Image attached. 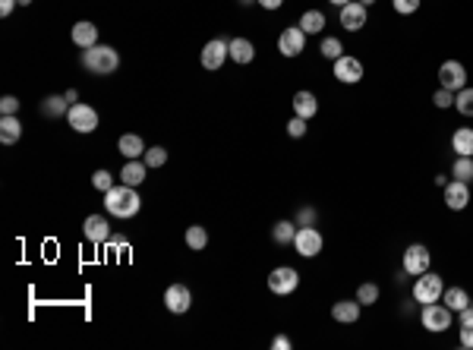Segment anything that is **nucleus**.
<instances>
[{
    "mask_svg": "<svg viewBox=\"0 0 473 350\" xmlns=\"http://www.w3.org/2000/svg\"><path fill=\"white\" fill-rule=\"evenodd\" d=\"M104 208H108V215H114V218L126 221V218H136L139 208H142V199H139L136 186H110L108 192H104Z\"/></svg>",
    "mask_w": 473,
    "mask_h": 350,
    "instance_id": "obj_1",
    "label": "nucleus"
},
{
    "mask_svg": "<svg viewBox=\"0 0 473 350\" xmlns=\"http://www.w3.org/2000/svg\"><path fill=\"white\" fill-rule=\"evenodd\" d=\"M83 67L89 69V73H95V76H110V73L120 69V54H117V48L98 42L95 48H89L83 54Z\"/></svg>",
    "mask_w": 473,
    "mask_h": 350,
    "instance_id": "obj_2",
    "label": "nucleus"
},
{
    "mask_svg": "<svg viewBox=\"0 0 473 350\" xmlns=\"http://www.w3.org/2000/svg\"><path fill=\"white\" fill-rule=\"evenodd\" d=\"M442 294H445V281H442V275H435V272H423V275L413 278V288H410L413 303L426 306V303L442 300Z\"/></svg>",
    "mask_w": 473,
    "mask_h": 350,
    "instance_id": "obj_3",
    "label": "nucleus"
},
{
    "mask_svg": "<svg viewBox=\"0 0 473 350\" xmlns=\"http://www.w3.org/2000/svg\"><path fill=\"white\" fill-rule=\"evenodd\" d=\"M420 322H423L426 331H432V335H442V331L451 328L454 322V312L445 306V303H426L423 309H420Z\"/></svg>",
    "mask_w": 473,
    "mask_h": 350,
    "instance_id": "obj_4",
    "label": "nucleus"
},
{
    "mask_svg": "<svg viewBox=\"0 0 473 350\" xmlns=\"http://www.w3.org/2000/svg\"><path fill=\"white\" fill-rule=\"evenodd\" d=\"M67 124H69V130H76V133H95L98 130V124H101V117H98V110L92 108V104H83V101H76V104H69V110H67Z\"/></svg>",
    "mask_w": 473,
    "mask_h": 350,
    "instance_id": "obj_5",
    "label": "nucleus"
},
{
    "mask_svg": "<svg viewBox=\"0 0 473 350\" xmlns=\"http://www.w3.org/2000/svg\"><path fill=\"white\" fill-rule=\"evenodd\" d=\"M300 288V272L290 265H278L272 268V275H268V290L274 297H290L294 290Z\"/></svg>",
    "mask_w": 473,
    "mask_h": 350,
    "instance_id": "obj_6",
    "label": "nucleus"
},
{
    "mask_svg": "<svg viewBox=\"0 0 473 350\" xmlns=\"http://www.w3.org/2000/svg\"><path fill=\"white\" fill-rule=\"evenodd\" d=\"M325 247V237L319 227H297V237H294V249L303 256V259H315Z\"/></svg>",
    "mask_w": 473,
    "mask_h": 350,
    "instance_id": "obj_7",
    "label": "nucleus"
},
{
    "mask_svg": "<svg viewBox=\"0 0 473 350\" xmlns=\"http://www.w3.org/2000/svg\"><path fill=\"white\" fill-rule=\"evenodd\" d=\"M429 265H432V256H429V249H426L423 243H410V247L404 249L401 268H404L410 278H417V275H423V272H429Z\"/></svg>",
    "mask_w": 473,
    "mask_h": 350,
    "instance_id": "obj_8",
    "label": "nucleus"
},
{
    "mask_svg": "<svg viewBox=\"0 0 473 350\" xmlns=\"http://www.w3.org/2000/svg\"><path fill=\"white\" fill-rule=\"evenodd\" d=\"M278 51H281V57H288V60L300 57L303 51H306V32H303L300 26H288L278 35Z\"/></svg>",
    "mask_w": 473,
    "mask_h": 350,
    "instance_id": "obj_9",
    "label": "nucleus"
},
{
    "mask_svg": "<svg viewBox=\"0 0 473 350\" xmlns=\"http://www.w3.org/2000/svg\"><path fill=\"white\" fill-rule=\"evenodd\" d=\"M366 16H370V7H363L360 0H350L347 7L338 10V22L344 32H360L366 26Z\"/></svg>",
    "mask_w": 473,
    "mask_h": 350,
    "instance_id": "obj_10",
    "label": "nucleus"
},
{
    "mask_svg": "<svg viewBox=\"0 0 473 350\" xmlns=\"http://www.w3.org/2000/svg\"><path fill=\"white\" fill-rule=\"evenodd\" d=\"M439 85L448 92H460L467 85V69L460 60H445L439 67Z\"/></svg>",
    "mask_w": 473,
    "mask_h": 350,
    "instance_id": "obj_11",
    "label": "nucleus"
},
{
    "mask_svg": "<svg viewBox=\"0 0 473 350\" xmlns=\"http://www.w3.org/2000/svg\"><path fill=\"white\" fill-rule=\"evenodd\" d=\"M231 57V44L224 42V38H212V42L202 48V54H199V60H202V67L206 69H221L224 67V60Z\"/></svg>",
    "mask_w": 473,
    "mask_h": 350,
    "instance_id": "obj_12",
    "label": "nucleus"
},
{
    "mask_svg": "<svg viewBox=\"0 0 473 350\" xmlns=\"http://www.w3.org/2000/svg\"><path fill=\"white\" fill-rule=\"evenodd\" d=\"M335 79L338 83H344V85H357L360 79H363V63H360L357 57H350V54L338 57L335 60Z\"/></svg>",
    "mask_w": 473,
    "mask_h": 350,
    "instance_id": "obj_13",
    "label": "nucleus"
},
{
    "mask_svg": "<svg viewBox=\"0 0 473 350\" xmlns=\"http://www.w3.org/2000/svg\"><path fill=\"white\" fill-rule=\"evenodd\" d=\"M165 306L174 316H183L186 309L192 306V290L186 288V284H171V288L165 290Z\"/></svg>",
    "mask_w": 473,
    "mask_h": 350,
    "instance_id": "obj_14",
    "label": "nucleus"
},
{
    "mask_svg": "<svg viewBox=\"0 0 473 350\" xmlns=\"http://www.w3.org/2000/svg\"><path fill=\"white\" fill-rule=\"evenodd\" d=\"M83 233H85V240L95 243V247H101V243L110 240V224L104 215H89V218L83 221Z\"/></svg>",
    "mask_w": 473,
    "mask_h": 350,
    "instance_id": "obj_15",
    "label": "nucleus"
},
{
    "mask_svg": "<svg viewBox=\"0 0 473 350\" xmlns=\"http://www.w3.org/2000/svg\"><path fill=\"white\" fill-rule=\"evenodd\" d=\"M445 206L451 208V212H464V208L470 206V183L451 180V183L445 186Z\"/></svg>",
    "mask_w": 473,
    "mask_h": 350,
    "instance_id": "obj_16",
    "label": "nucleus"
},
{
    "mask_svg": "<svg viewBox=\"0 0 473 350\" xmlns=\"http://www.w3.org/2000/svg\"><path fill=\"white\" fill-rule=\"evenodd\" d=\"M360 312H363V303L354 297V300H338L335 306H331V319L341 325H354L360 319Z\"/></svg>",
    "mask_w": 473,
    "mask_h": 350,
    "instance_id": "obj_17",
    "label": "nucleus"
},
{
    "mask_svg": "<svg viewBox=\"0 0 473 350\" xmlns=\"http://www.w3.org/2000/svg\"><path fill=\"white\" fill-rule=\"evenodd\" d=\"M69 38H73L76 48L89 51V48H95V44H98V26H95V22H89V19L76 22L73 32H69Z\"/></svg>",
    "mask_w": 473,
    "mask_h": 350,
    "instance_id": "obj_18",
    "label": "nucleus"
},
{
    "mask_svg": "<svg viewBox=\"0 0 473 350\" xmlns=\"http://www.w3.org/2000/svg\"><path fill=\"white\" fill-rule=\"evenodd\" d=\"M290 104H294V114L303 117V120H313V117L319 114V98H315L309 89H300V92H297L294 101H290Z\"/></svg>",
    "mask_w": 473,
    "mask_h": 350,
    "instance_id": "obj_19",
    "label": "nucleus"
},
{
    "mask_svg": "<svg viewBox=\"0 0 473 350\" xmlns=\"http://www.w3.org/2000/svg\"><path fill=\"white\" fill-rule=\"evenodd\" d=\"M231 60L240 63V67H247V63L256 60V44L249 42V38H231Z\"/></svg>",
    "mask_w": 473,
    "mask_h": 350,
    "instance_id": "obj_20",
    "label": "nucleus"
},
{
    "mask_svg": "<svg viewBox=\"0 0 473 350\" xmlns=\"http://www.w3.org/2000/svg\"><path fill=\"white\" fill-rule=\"evenodd\" d=\"M19 136H22L19 117H16V114H3V117H0V142L13 145V142H19Z\"/></svg>",
    "mask_w": 473,
    "mask_h": 350,
    "instance_id": "obj_21",
    "label": "nucleus"
},
{
    "mask_svg": "<svg viewBox=\"0 0 473 350\" xmlns=\"http://www.w3.org/2000/svg\"><path fill=\"white\" fill-rule=\"evenodd\" d=\"M145 171H149V165H145V161L130 158V161H126V167L120 171V183H126V186H142V183H145Z\"/></svg>",
    "mask_w": 473,
    "mask_h": 350,
    "instance_id": "obj_22",
    "label": "nucleus"
},
{
    "mask_svg": "<svg viewBox=\"0 0 473 350\" xmlns=\"http://www.w3.org/2000/svg\"><path fill=\"white\" fill-rule=\"evenodd\" d=\"M451 151L454 155L473 158V126H458V130L451 133Z\"/></svg>",
    "mask_w": 473,
    "mask_h": 350,
    "instance_id": "obj_23",
    "label": "nucleus"
},
{
    "mask_svg": "<svg viewBox=\"0 0 473 350\" xmlns=\"http://www.w3.org/2000/svg\"><path fill=\"white\" fill-rule=\"evenodd\" d=\"M117 151H120L126 161L139 158V155H145V142L136 136V133H124V136L117 139Z\"/></svg>",
    "mask_w": 473,
    "mask_h": 350,
    "instance_id": "obj_24",
    "label": "nucleus"
},
{
    "mask_svg": "<svg viewBox=\"0 0 473 350\" xmlns=\"http://www.w3.org/2000/svg\"><path fill=\"white\" fill-rule=\"evenodd\" d=\"M294 237H297V221H278V224L272 227V240L274 247H294Z\"/></svg>",
    "mask_w": 473,
    "mask_h": 350,
    "instance_id": "obj_25",
    "label": "nucleus"
},
{
    "mask_svg": "<svg viewBox=\"0 0 473 350\" xmlns=\"http://www.w3.org/2000/svg\"><path fill=\"white\" fill-rule=\"evenodd\" d=\"M297 26H300L306 35H322V28L329 26V19H325L322 10H306V13L300 16V22H297Z\"/></svg>",
    "mask_w": 473,
    "mask_h": 350,
    "instance_id": "obj_26",
    "label": "nucleus"
},
{
    "mask_svg": "<svg viewBox=\"0 0 473 350\" xmlns=\"http://www.w3.org/2000/svg\"><path fill=\"white\" fill-rule=\"evenodd\" d=\"M442 303H445L451 312H460V309L470 306V294H467L464 288H445V294H442Z\"/></svg>",
    "mask_w": 473,
    "mask_h": 350,
    "instance_id": "obj_27",
    "label": "nucleus"
},
{
    "mask_svg": "<svg viewBox=\"0 0 473 350\" xmlns=\"http://www.w3.org/2000/svg\"><path fill=\"white\" fill-rule=\"evenodd\" d=\"M67 110H69V101H67V95H48L42 101V114L44 117H67Z\"/></svg>",
    "mask_w": 473,
    "mask_h": 350,
    "instance_id": "obj_28",
    "label": "nucleus"
},
{
    "mask_svg": "<svg viewBox=\"0 0 473 350\" xmlns=\"http://www.w3.org/2000/svg\"><path fill=\"white\" fill-rule=\"evenodd\" d=\"M460 347L464 350H473V306L460 309Z\"/></svg>",
    "mask_w": 473,
    "mask_h": 350,
    "instance_id": "obj_29",
    "label": "nucleus"
},
{
    "mask_svg": "<svg viewBox=\"0 0 473 350\" xmlns=\"http://www.w3.org/2000/svg\"><path fill=\"white\" fill-rule=\"evenodd\" d=\"M186 247L192 249V253H199V249L208 247V231L202 224H190L186 227Z\"/></svg>",
    "mask_w": 473,
    "mask_h": 350,
    "instance_id": "obj_30",
    "label": "nucleus"
},
{
    "mask_svg": "<svg viewBox=\"0 0 473 350\" xmlns=\"http://www.w3.org/2000/svg\"><path fill=\"white\" fill-rule=\"evenodd\" d=\"M319 54H322L325 60H331V63H335L338 57H344V44H341V38H335V35H325L322 42H319Z\"/></svg>",
    "mask_w": 473,
    "mask_h": 350,
    "instance_id": "obj_31",
    "label": "nucleus"
},
{
    "mask_svg": "<svg viewBox=\"0 0 473 350\" xmlns=\"http://www.w3.org/2000/svg\"><path fill=\"white\" fill-rule=\"evenodd\" d=\"M454 110L460 117H473V85H464L460 92H454Z\"/></svg>",
    "mask_w": 473,
    "mask_h": 350,
    "instance_id": "obj_32",
    "label": "nucleus"
},
{
    "mask_svg": "<svg viewBox=\"0 0 473 350\" xmlns=\"http://www.w3.org/2000/svg\"><path fill=\"white\" fill-rule=\"evenodd\" d=\"M451 177L454 180H464V183H473V158L467 155H458L451 165Z\"/></svg>",
    "mask_w": 473,
    "mask_h": 350,
    "instance_id": "obj_33",
    "label": "nucleus"
},
{
    "mask_svg": "<svg viewBox=\"0 0 473 350\" xmlns=\"http://www.w3.org/2000/svg\"><path fill=\"white\" fill-rule=\"evenodd\" d=\"M379 297H382V290H379V284L366 281L357 288V300L363 303V306H372V303H379Z\"/></svg>",
    "mask_w": 473,
    "mask_h": 350,
    "instance_id": "obj_34",
    "label": "nucleus"
},
{
    "mask_svg": "<svg viewBox=\"0 0 473 350\" xmlns=\"http://www.w3.org/2000/svg\"><path fill=\"white\" fill-rule=\"evenodd\" d=\"M145 165L149 167H165L167 165V149L165 145H151V149H145Z\"/></svg>",
    "mask_w": 473,
    "mask_h": 350,
    "instance_id": "obj_35",
    "label": "nucleus"
},
{
    "mask_svg": "<svg viewBox=\"0 0 473 350\" xmlns=\"http://www.w3.org/2000/svg\"><path fill=\"white\" fill-rule=\"evenodd\" d=\"M391 7L398 16H413L420 7H423V0H391Z\"/></svg>",
    "mask_w": 473,
    "mask_h": 350,
    "instance_id": "obj_36",
    "label": "nucleus"
},
{
    "mask_svg": "<svg viewBox=\"0 0 473 350\" xmlns=\"http://www.w3.org/2000/svg\"><path fill=\"white\" fill-rule=\"evenodd\" d=\"M92 186H95L98 192H108L110 186H117V183H114V177H110V171H104V167H101V171L92 174Z\"/></svg>",
    "mask_w": 473,
    "mask_h": 350,
    "instance_id": "obj_37",
    "label": "nucleus"
},
{
    "mask_svg": "<svg viewBox=\"0 0 473 350\" xmlns=\"http://www.w3.org/2000/svg\"><path fill=\"white\" fill-rule=\"evenodd\" d=\"M306 130H309V120H303V117H290V124H288V136L290 139H303L306 136Z\"/></svg>",
    "mask_w": 473,
    "mask_h": 350,
    "instance_id": "obj_38",
    "label": "nucleus"
},
{
    "mask_svg": "<svg viewBox=\"0 0 473 350\" xmlns=\"http://www.w3.org/2000/svg\"><path fill=\"white\" fill-rule=\"evenodd\" d=\"M432 104H435V108H439V110L454 108V92H448V89H442V85H439V92L432 95Z\"/></svg>",
    "mask_w": 473,
    "mask_h": 350,
    "instance_id": "obj_39",
    "label": "nucleus"
},
{
    "mask_svg": "<svg viewBox=\"0 0 473 350\" xmlns=\"http://www.w3.org/2000/svg\"><path fill=\"white\" fill-rule=\"evenodd\" d=\"M315 218H319V212H315L313 206H303L300 212H297V227H313Z\"/></svg>",
    "mask_w": 473,
    "mask_h": 350,
    "instance_id": "obj_40",
    "label": "nucleus"
},
{
    "mask_svg": "<svg viewBox=\"0 0 473 350\" xmlns=\"http://www.w3.org/2000/svg\"><path fill=\"white\" fill-rule=\"evenodd\" d=\"M0 114H19V98H16V95H3V98H0Z\"/></svg>",
    "mask_w": 473,
    "mask_h": 350,
    "instance_id": "obj_41",
    "label": "nucleus"
},
{
    "mask_svg": "<svg viewBox=\"0 0 473 350\" xmlns=\"http://www.w3.org/2000/svg\"><path fill=\"white\" fill-rule=\"evenodd\" d=\"M272 347H274V350H288V347H290V338H288V335H274V338H272Z\"/></svg>",
    "mask_w": 473,
    "mask_h": 350,
    "instance_id": "obj_42",
    "label": "nucleus"
},
{
    "mask_svg": "<svg viewBox=\"0 0 473 350\" xmlns=\"http://www.w3.org/2000/svg\"><path fill=\"white\" fill-rule=\"evenodd\" d=\"M16 3H19V0H0V16H3V19H7L10 13H13L16 10Z\"/></svg>",
    "mask_w": 473,
    "mask_h": 350,
    "instance_id": "obj_43",
    "label": "nucleus"
},
{
    "mask_svg": "<svg viewBox=\"0 0 473 350\" xmlns=\"http://www.w3.org/2000/svg\"><path fill=\"white\" fill-rule=\"evenodd\" d=\"M262 10H281L284 7V0H256Z\"/></svg>",
    "mask_w": 473,
    "mask_h": 350,
    "instance_id": "obj_44",
    "label": "nucleus"
},
{
    "mask_svg": "<svg viewBox=\"0 0 473 350\" xmlns=\"http://www.w3.org/2000/svg\"><path fill=\"white\" fill-rule=\"evenodd\" d=\"M63 95H67V101H69V104H76V98H79V92H76V89H69V92H63Z\"/></svg>",
    "mask_w": 473,
    "mask_h": 350,
    "instance_id": "obj_45",
    "label": "nucleus"
},
{
    "mask_svg": "<svg viewBox=\"0 0 473 350\" xmlns=\"http://www.w3.org/2000/svg\"><path fill=\"white\" fill-rule=\"evenodd\" d=\"M435 186H442V190L448 186V177H445V174H439V177H435Z\"/></svg>",
    "mask_w": 473,
    "mask_h": 350,
    "instance_id": "obj_46",
    "label": "nucleus"
},
{
    "mask_svg": "<svg viewBox=\"0 0 473 350\" xmlns=\"http://www.w3.org/2000/svg\"><path fill=\"white\" fill-rule=\"evenodd\" d=\"M329 3H331V7H338V10H341V7H347L350 0H329Z\"/></svg>",
    "mask_w": 473,
    "mask_h": 350,
    "instance_id": "obj_47",
    "label": "nucleus"
},
{
    "mask_svg": "<svg viewBox=\"0 0 473 350\" xmlns=\"http://www.w3.org/2000/svg\"><path fill=\"white\" fill-rule=\"evenodd\" d=\"M237 3H243V7H253L256 0H237Z\"/></svg>",
    "mask_w": 473,
    "mask_h": 350,
    "instance_id": "obj_48",
    "label": "nucleus"
},
{
    "mask_svg": "<svg viewBox=\"0 0 473 350\" xmlns=\"http://www.w3.org/2000/svg\"><path fill=\"white\" fill-rule=\"evenodd\" d=\"M360 3H363V7H372V3H376V0H360Z\"/></svg>",
    "mask_w": 473,
    "mask_h": 350,
    "instance_id": "obj_49",
    "label": "nucleus"
},
{
    "mask_svg": "<svg viewBox=\"0 0 473 350\" xmlns=\"http://www.w3.org/2000/svg\"><path fill=\"white\" fill-rule=\"evenodd\" d=\"M28 3H32V0H19V7H28Z\"/></svg>",
    "mask_w": 473,
    "mask_h": 350,
    "instance_id": "obj_50",
    "label": "nucleus"
},
{
    "mask_svg": "<svg viewBox=\"0 0 473 350\" xmlns=\"http://www.w3.org/2000/svg\"><path fill=\"white\" fill-rule=\"evenodd\" d=\"M470 306H473V297H470Z\"/></svg>",
    "mask_w": 473,
    "mask_h": 350,
    "instance_id": "obj_51",
    "label": "nucleus"
}]
</instances>
